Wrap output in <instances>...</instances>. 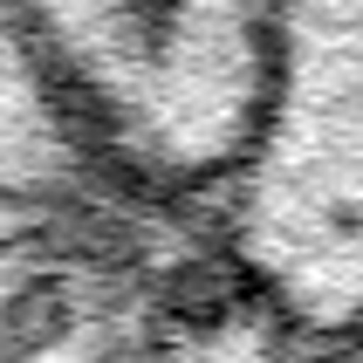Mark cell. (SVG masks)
<instances>
[{
	"label": "cell",
	"instance_id": "1",
	"mask_svg": "<svg viewBox=\"0 0 363 363\" xmlns=\"http://www.w3.org/2000/svg\"><path fill=\"white\" fill-rule=\"evenodd\" d=\"M206 240L295 357L363 336V0H274L261 117Z\"/></svg>",
	"mask_w": 363,
	"mask_h": 363
},
{
	"label": "cell",
	"instance_id": "2",
	"mask_svg": "<svg viewBox=\"0 0 363 363\" xmlns=\"http://www.w3.org/2000/svg\"><path fill=\"white\" fill-rule=\"evenodd\" d=\"M123 179L206 213L247 158L274 0H14Z\"/></svg>",
	"mask_w": 363,
	"mask_h": 363
},
{
	"label": "cell",
	"instance_id": "3",
	"mask_svg": "<svg viewBox=\"0 0 363 363\" xmlns=\"http://www.w3.org/2000/svg\"><path fill=\"white\" fill-rule=\"evenodd\" d=\"M206 213L151 192L0 226V363H151L220 288Z\"/></svg>",
	"mask_w": 363,
	"mask_h": 363
},
{
	"label": "cell",
	"instance_id": "4",
	"mask_svg": "<svg viewBox=\"0 0 363 363\" xmlns=\"http://www.w3.org/2000/svg\"><path fill=\"white\" fill-rule=\"evenodd\" d=\"M110 192H138V185L103 158L48 55L35 48L21 7L0 0V226Z\"/></svg>",
	"mask_w": 363,
	"mask_h": 363
},
{
	"label": "cell",
	"instance_id": "5",
	"mask_svg": "<svg viewBox=\"0 0 363 363\" xmlns=\"http://www.w3.org/2000/svg\"><path fill=\"white\" fill-rule=\"evenodd\" d=\"M151 363H295V343L267 323L233 281H220L192 315H185Z\"/></svg>",
	"mask_w": 363,
	"mask_h": 363
},
{
	"label": "cell",
	"instance_id": "6",
	"mask_svg": "<svg viewBox=\"0 0 363 363\" xmlns=\"http://www.w3.org/2000/svg\"><path fill=\"white\" fill-rule=\"evenodd\" d=\"M295 363H363V336H350V343H336V350H308V357H295Z\"/></svg>",
	"mask_w": 363,
	"mask_h": 363
}]
</instances>
